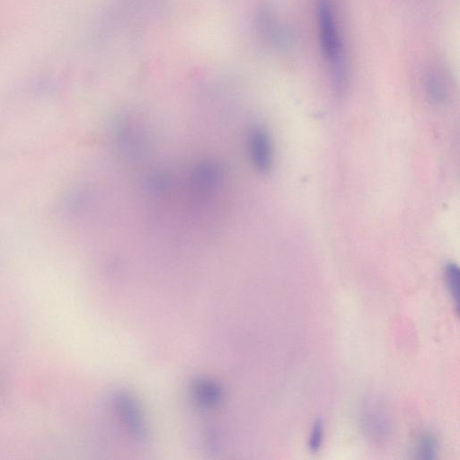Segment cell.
I'll return each mask as SVG.
<instances>
[{"mask_svg": "<svg viewBox=\"0 0 460 460\" xmlns=\"http://www.w3.org/2000/svg\"><path fill=\"white\" fill-rule=\"evenodd\" d=\"M316 13L321 50L330 68L334 87L342 93L348 86L349 72L333 0H316Z\"/></svg>", "mask_w": 460, "mask_h": 460, "instance_id": "cell-1", "label": "cell"}, {"mask_svg": "<svg viewBox=\"0 0 460 460\" xmlns=\"http://www.w3.org/2000/svg\"><path fill=\"white\" fill-rule=\"evenodd\" d=\"M249 153L253 165L267 172L272 165V146L268 132L261 127H253L248 136Z\"/></svg>", "mask_w": 460, "mask_h": 460, "instance_id": "cell-2", "label": "cell"}, {"mask_svg": "<svg viewBox=\"0 0 460 460\" xmlns=\"http://www.w3.org/2000/svg\"><path fill=\"white\" fill-rule=\"evenodd\" d=\"M258 22L262 37L274 48L285 49L291 44L289 34L270 11L261 12Z\"/></svg>", "mask_w": 460, "mask_h": 460, "instance_id": "cell-3", "label": "cell"}, {"mask_svg": "<svg viewBox=\"0 0 460 460\" xmlns=\"http://www.w3.org/2000/svg\"><path fill=\"white\" fill-rule=\"evenodd\" d=\"M116 403L121 416L120 418L123 419L124 423L133 436L139 439L145 438L146 433V426L135 402L129 396L120 394Z\"/></svg>", "mask_w": 460, "mask_h": 460, "instance_id": "cell-4", "label": "cell"}, {"mask_svg": "<svg viewBox=\"0 0 460 460\" xmlns=\"http://www.w3.org/2000/svg\"><path fill=\"white\" fill-rule=\"evenodd\" d=\"M193 184L197 190L207 193L216 188L219 179V171L212 163H203L193 173Z\"/></svg>", "mask_w": 460, "mask_h": 460, "instance_id": "cell-5", "label": "cell"}, {"mask_svg": "<svg viewBox=\"0 0 460 460\" xmlns=\"http://www.w3.org/2000/svg\"><path fill=\"white\" fill-rule=\"evenodd\" d=\"M193 396L199 405L208 408L220 402L221 391L215 383L209 380H198L193 385Z\"/></svg>", "mask_w": 460, "mask_h": 460, "instance_id": "cell-6", "label": "cell"}, {"mask_svg": "<svg viewBox=\"0 0 460 460\" xmlns=\"http://www.w3.org/2000/svg\"><path fill=\"white\" fill-rule=\"evenodd\" d=\"M425 87L428 95L436 102H442L447 95V87L444 76L437 70H430L426 75Z\"/></svg>", "mask_w": 460, "mask_h": 460, "instance_id": "cell-7", "label": "cell"}, {"mask_svg": "<svg viewBox=\"0 0 460 460\" xmlns=\"http://www.w3.org/2000/svg\"><path fill=\"white\" fill-rule=\"evenodd\" d=\"M445 279L449 294L457 309L459 295V269L456 264L453 262L447 264L445 268Z\"/></svg>", "mask_w": 460, "mask_h": 460, "instance_id": "cell-8", "label": "cell"}, {"mask_svg": "<svg viewBox=\"0 0 460 460\" xmlns=\"http://www.w3.org/2000/svg\"><path fill=\"white\" fill-rule=\"evenodd\" d=\"M438 443L436 438L430 433L422 434L417 446V457L421 459H433L437 455Z\"/></svg>", "mask_w": 460, "mask_h": 460, "instance_id": "cell-9", "label": "cell"}, {"mask_svg": "<svg viewBox=\"0 0 460 460\" xmlns=\"http://www.w3.org/2000/svg\"><path fill=\"white\" fill-rule=\"evenodd\" d=\"M323 425L320 420H315L309 437L308 447L311 452H317L323 443Z\"/></svg>", "mask_w": 460, "mask_h": 460, "instance_id": "cell-10", "label": "cell"}]
</instances>
